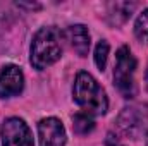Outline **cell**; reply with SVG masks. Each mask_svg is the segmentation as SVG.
<instances>
[{"mask_svg":"<svg viewBox=\"0 0 148 146\" xmlns=\"http://www.w3.org/2000/svg\"><path fill=\"white\" fill-rule=\"evenodd\" d=\"M73 98L81 107V110L88 115H103L109 108V100L103 88L91 74L77 72L73 86Z\"/></svg>","mask_w":148,"mask_h":146,"instance_id":"cell-1","label":"cell"},{"mask_svg":"<svg viewBox=\"0 0 148 146\" xmlns=\"http://www.w3.org/2000/svg\"><path fill=\"white\" fill-rule=\"evenodd\" d=\"M62 33L55 26H45L38 29L36 35L31 41V50H29V62L31 65L43 71L48 65L55 64L60 55H62Z\"/></svg>","mask_w":148,"mask_h":146,"instance_id":"cell-2","label":"cell"},{"mask_svg":"<svg viewBox=\"0 0 148 146\" xmlns=\"http://www.w3.org/2000/svg\"><path fill=\"white\" fill-rule=\"evenodd\" d=\"M136 59L131 53L127 46H121L117 50L115 57V67H114V83L119 89V93L124 98H134L136 96Z\"/></svg>","mask_w":148,"mask_h":146,"instance_id":"cell-3","label":"cell"},{"mask_svg":"<svg viewBox=\"0 0 148 146\" xmlns=\"http://www.w3.org/2000/svg\"><path fill=\"white\" fill-rule=\"evenodd\" d=\"M117 127L122 134L138 139L148 131V105H131L122 108L117 117Z\"/></svg>","mask_w":148,"mask_h":146,"instance_id":"cell-4","label":"cell"},{"mask_svg":"<svg viewBox=\"0 0 148 146\" xmlns=\"http://www.w3.org/2000/svg\"><path fill=\"white\" fill-rule=\"evenodd\" d=\"M3 146H33V136L28 124L19 117H9L0 127Z\"/></svg>","mask_w":148,"mask_h":146,"instance_id":"cell-5","label":"cell"},{"mask_svg":"<svg viewBox=\"0 0 148 146\" xmlns=\"http://www.w3.org/2000/svg\"><path fill=\"white\" fill-rule=\"evenodd\" d=\"M67 136L62 122L55 117L41 119L38 124V146H66Z\"/></svg>","mask_w":148,"mask_h":146,"instance_id":"cell-6","label":"cell"},{"mask_svg":"<svg viewBox=\"0 0 148 146\" xmlns=\"http://www.w3.org/2000/svg\"><path fill=\"white\" fill-rule=\"evenodd\" d=\"M24 76L17 65H5L0 71V98H10L23 91Z\"/></svg>","mask_w":148,"mask_h":146,"instance_id":"cell-7","label":"cell"},{"mask_svg":"<svg viewBox=\"0 0 148 146\" xmlns=\"http://www.w3.org/2000/svg\"><path fill=\"white\" fill-rule=\"evenodd\" d=\"M66 40L69 41V45L73 46V50L79 55V57H86L88 55V50H90V33H88V28L83 26V24H74L69 26L64 33Z\"/></svg>","mask_w":148,"mask_h":146,"instance_id":"cell-8","label":"cell"},{"mask_svg":"<svg viewBox=\"0 0 148 146\" xmlns=\"http://www.w3.org/2000/svg\"><path fill=\"white\" fill-rule=\"evenodd\" d=\"M73 127L74 132H77V134H88L95 129V122H93L91 115H88L84 112H79L73 117Z\"/></svg>","mask_w":148,"mask_h":146,"instance_id":"cell-9","label":"cell"},{"mask_svg":"<svg viewBox=\"0 0 148 146\" xmlns=\"http://www.w3.org/2000/svg\"><path fill=\"white\" fill-rule=\"evenodd\" d=\"M134 35L140 41L148 45V9L138 16L136 24H134Z\"/></svg>","mask_w":148,"mask_h":146,"instance_id":"cell-10","label":"cell"},{"mask_svg":"<svg viewBox=\"0 0 148 146\" xmlns=\"http://www.w3.org/2000/svg\"><path fill=\"white\" fill-rule=\"evenodd\" d=\"M107 59H109V43L105 40H102V41H98V45L95 48V64L100 71L105 69Z\"/></svg>","mask_w":148,"mask_h":146,"instance_id":"cell-11","label":"cell"},{"mask_svg":"<svg viewBox=\"0 0 148 146\" xmlns=\"http://www.w3.org/2000/svg\"><path fill=\"white\" fill-rule=\"evenodd\" d=\"M105 146H124L114 134H109L107 136V139H105Z\"/></svg>","mask_w":148,"mask_h":146,"instance_id":"cell-12","label":"cell"},{"mask_svg":"<svg viewBox=\"0 0 148 146\" xmlns=\"http://www.w3.org/2000/svg\"><path fill=\"white\" fill-rule=\"evenodd\" d=\"M145 83H147V86H148V67H147V72H145Z\"/></svg>","mask_w":148,"mask_h":146,"instance_id":"cell-13","label":"cell"},{"mask_svg":"<svg viewBox=\"0 0 148 146\" xmlns=\"http://www.w3.org/2000/svg\"><path fill=\"white\" fill-rule=\"evenodd\" d=\"M147 146H148V139H147Z\"/></svg>","mask_w":148,"mask_h":146,"instance_id":"cell-14","label":"cell"}]
</instances>
